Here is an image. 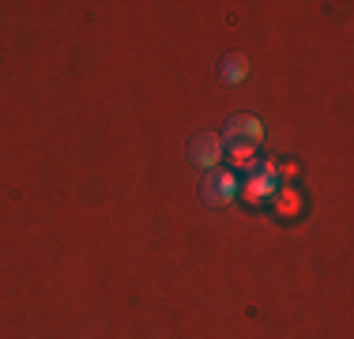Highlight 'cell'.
<instances>
[{
  "instance_id": "cell-1",
  "label": "cell",
  "mask_w": 354,
  "mask_h": 339,
  "mask_svg": "<svg viewBox=\"0 0 354 339\" xmlns=\"http://www.w3.org/2000/svg\"><path fill=\"white\" fill-rule=\"evenodd\" d=\"M275 192H279V185H275V166H272V163H264L245 185H241V196H245L249 203L275 200Z\"/></svg>"
},
{
  "instance_id": "cell-2",
  "label": "cell",
  "mask_w": 354,
  "mask_h": 339,
  "mask_svg": "<svg viewBox=\"0 0 354 339\" xmlns=\"http://www.w3.org/2000/svg\"><path fill=\"white\" fill-rule=\"evenodd\" d=\"M234 196H238V177H234L230 170H215L204 181V200L207 203H230Z\"/></svg>"
},
{
  "instance_id": "cell-3",
  "label": "cell",
  "mask_w": 354,
  "mask_h": 339,
  "mask_svg": "<svg viewBox=\"0 0 354 339\" xmlns=\"http://www.w3.org/2000/svg\"><path fill=\"white\" fill-rule=\"evenodd\" d=\"M218 155H223V136L204 132V136H196V140H192V158H196L200 166H215Z\"/></svg>"
},
{
  "instance_id": "cell-4",
  "label": "cell",
  "mask_w": 354,
  "mask_h": 339,
  "mask_svg": "<svg viewBox=\"0 0 354 339\" xmlns=\"http://www.w3.org/2000/svg\"><path fill=\"white\" fill-rule=\"evenodd\" d=\"M260 136H264V132H260V121H257V117H234L223 140H238V143H252V147H257Z\"/></svg>"
},
{
  "instance_id": "cell-5",
  "label": "cell",
  "mask_w": 354,
  "mask_h": 339,
  "mask_svg": "<svg viewBox=\"0 0 354 339\" xmlns=\"http://www.w3.org/2000/svg\"><path fill=\"white\" fill-rule=\"evenodd\" d=\"M245 72H249L245 57H230V61L223 64V80L226 83H241V80H245Z\"/></svg>"
},
{
  "instance_id": "cell-6",
  "label": "cell",
  "mask_w": 354,
  "mask_h": 339,
  "mask_svg": "<svg viewBox=\"0 0 354 339\" xmlns=\"http://www.w3.org/2000/svg\"><path fill=\"white\" fill-rule=\"evenodd\" d=\"M275 196H279V200H275V208H279V211H286V215L298 211V192H294V189H279Z\"/></svg>"
}]
</instances>
